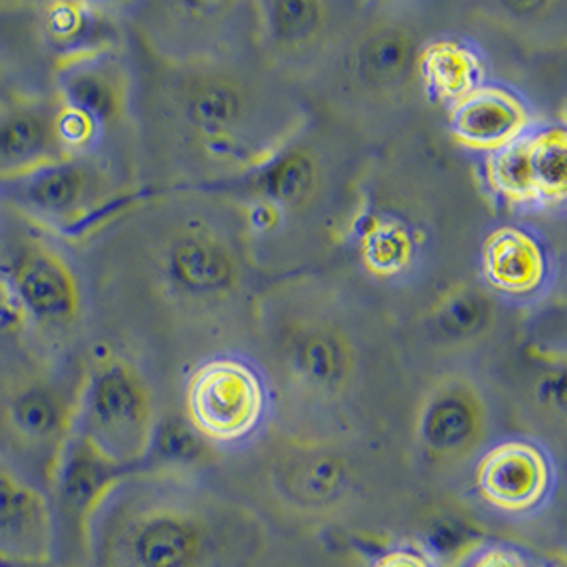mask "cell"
I'll list each match as a JSON object with an SVG mask.
<instances>
[{
    "label": "cell",
    "instance_id": "17",
    "mask_svg": "<svg viewBox=\"0 0 567 567\" xmlns=\"http://www.w3.org/2000/svg\"><path fill=\"white\" fill-rule=\"evenodd\" d=\"M78 388L69 391L60 383L37 379L16 389L4 404L2 416L9 436L39 464L45 483L60 449L73 432Z\"/></svg>",
    "mask_w": 567,
    "mask_h": 567
},
{
    "label": "cell",
    "instance_id": "16",
    "mask_svg": "<svg viewBox=\"0 0 567 567\" xmlns=\"http://www.w3.org/2000/svg\"><path fill=\"white\" fill-rule=\"evenodd\" d=\"M0 291L11 309L41 328H69L81 310L73 268L41 243L22 247L7 261Z\"/></svg>",
    "mask_w": 567,
    "mask_h": 567
},
{
    "label": "cell",
    "instance_id": "10",
    "mask_svg": "<svg viewBox=\"0 0 567 567\" xmlns=\"http://www.w3.org/2000/svg\"><path fill=\"white\" fill-rule=\"evenodd\" d=\"M106 203L101 173L85 157H62L0 181V205L66 236L85 230Z\"/></svg>",
    "mask_w": 567,
    "mask_h": 567
},
{
    "label": "cell",
    "instance_id": "28",
    "mask_svg": "<svg viewBox=\"0 0 567 567\" xmlns=\"http://www.w3.org/2000/svg\"><path fill=\"white\" fill-rule=\"evenodd\" d=\"M453 567H536V564L515 544L476 542L465 546Z\"/></svg>",
    "mask_w": 567,
    "mask_h": 567
},
{
    "label": "cell",
    "instance_id": "5",
    "mask_svg": "<svg viewBox=\"0 0 567 567\" xmlns=\"http://www.w3.org/2000/svg\"><path fill=\"white\" fill-rule=\"evenodd\" d=\"M155 270L177 305L198 312L233 305L247 285L245 256L236 243L198 217L175 224L159 240Z\"/></svg>",
    "mask_w": 567,
    "mask_h": 567
},
{
    "label": "cell",
    "instance_id": "14",
    "mask_svg": "<svg viewBox=\"0 0 567 567\" xmlns=\"http://www.w3.org/2000/svg\"><path fill=\"white\" fill-rule=\"evenodd\" d=\"M555 485L553 457L532 439L513 436L487 444L474 465L476 495L491 511L506 516L540 513Z\"/></svg>",
    "mask_w": 567,
    "mask_h": 567
},
{
    "label": "cell",
    "instance_id": "30",
    "mask_svg": "<svg viewBox=\"0 0 567 567\" xmlns=\"http://www.w3.org/2000/svg\"><path fill=\"white\" fill-rule=\"evenodd\" d=\"M258 564H259V561H258ZM258 564H256V566H254V567H258Z\"/></svg>",
    "mask_w": 567,
    "mask_h": 567
},
{
    "label": "cell",
    "instance_id": "7",
    "mask_svg": "<svg viewBox=\"0 0 567 567\" xmlns=\"http://www.w3.org/2000/svg\"><path fill=\"white\" fill-rule=\"evenodd\" d=\"M145 18V39L173 66L236 60L254 45L251 4L159 2Z\"/></svg>",
    "mask_w": 567,
    "mask_h": 567
},
{
    "label": "cell",
    "instance_id": "3",
    "mask_svg": "<svg viewBox=\"0 0 567 567\" xmlns=\"http://www.w3.org/2000/svg\"><path fill=\"white\" fill-rule=\"evenodd\" d=\"M154 391L122 355H103L81 377L73 432L124 470L145 464L157 427Z\"/></svg>",
    "mask_w": 567,
    "mask_h": 567
},
{
    "label": "cell",
    "instance_id": "11",
    "mask_svg": "<svg viewBox=\"0 0 567 567\" xmlns=\"http://www.w3.org/2000/svg\"><path fill=\"white\" fill-rule=\"evenodd\" d=\"M187 423L215 446L254 439L266 416V391L247 361L215 358L192 374L185 389Z\"/></svg>",
    "mask_w": 567,
    "mask_h": 567
},
{
    "label": "cell",
    "instance_id": "26",
    "mask_svg": "<svg viewBox=\"0 0 567 567\" xmlns=\"http://www.w3.org/2000/svg\"><path fill=\"white\" fill-rule=\"evenodd\" d=\"M432 321L449 340H474L495 323V302L478 285H453L436 300Z\"/></svg>",
    "mask_w": 567,
    "mask_h": 567
},
{
    "label": "cell",
    "instance_id": "24",
    "mask_svg": "<svg viewBox=\"0 0 567 567\" xmlns=\"http://www.w3.org/2000/svg\"><path fill=\"white\" fill-rule=\"evenodd\" d=\"M487 66L481 52L462 39L439 37L419 52V85L425 87L434 101L449 106L481 87Z\"/></svg>",
    "mask_w": 567,
    "mask_h": 567
},
{
    "label": "cell",
    "instance_id": "1",
    "mask_svg": "<svg viewBox=\"0 0 567 567\" xmlns=\"http://www.w3.org/2000/svg\"><path fill=\"white\" fill-rule=\"evenodd\" d=\"M268 527L247 504L189 472L126 474L90 520L85 567H254Z\"/></svg>",
    "mask_w": 567,
    "mask_h": 567
},
{
    "label": "cell",
    "instance_id": "9",
    "mask_svg": "<svg viewBox=\"0 0 567 567\" xmlns=\"http://www.w3.org/2000/svg\"><path fill=\"white\" fill-rule=\"evenodd\" d=\"M413 434L427 462L449 470L467 464L493 434L487 393L465 372L442 374L416 404Z\"/></svg>",
    "mask_w": 567,
    "mask_h": 567
},
{
    "label": "cell",
    "instance_id": "18",
    "mask_svg": "<svg viewBox=\"0 0 567 567\" xmlns=\"http://www.w3.org/2000/svg\"><path fill=\"white\" fill-rule=\"evenodd\" d=\"M53 559V520L45 491L0 462V561L43 567Z\"/></svg>",
    "mask_w": 567,
    "mask_h": 567
},
{
    "label": "cell",
    "instance_id": "19",
    "mask_svg": "<svg viewBox=\"0 0 567 567\" xmlns=\"http://www.w3.org/2000/svg\"><path fill=\"white\" fill-rule=\"evenodd\" d=\"M529 128H534L532 109L508 85L485 81L449 106V132L470 152L493 154Z\"/></svg>",
    "mask_w": 567,
    "mask_h": 567
},
{
    "label": "cell",
    "instance_id": "4",
    "mask_svg": "<svg viewBox=\"0 0 567 567\" xmlns=\"http://www.w3.org/2000/svg\"><path fill=\"white\" fill-rule=\"evenodd\" d=\"M264 483L272 504L300 523H338L360 499V474L330 440L284 436L266 455Z\"/></svg>",
    "mask_w": 567,
    "mask_h": 567
},
{
    "label": "cell",
    "instance_id": "2",
    "mask_svg": "<svg viewBox=\"0 0 567 567\" xmlns=\"http://www.w3.org/2000/svg\"><path fill=\"white\" fill-rule=\"evenodd\" d=\"M173 69L164 120L196 173H259L296 143L300 106L240 58Z\"/></svg>",
    "mask_w": 567,
    "mask_h": 567
},
{
    "label": "cell",
    "instance_id": "12",
    "mask_svg": "<svg viewBox=\"0 0 567 567\" xmlns=\"http://www.w3.org/2000/svg\"><path fill=\"white\" fill-rule=\"evenodd\" d=\"M421 48L411 24L383 16L353 27L336 58L349 92L365 103H398L419 83Z\"/></svg>",
    "mask_w": 567,
    "mask_h": 567
},
{
    "label": "cell",
    "instance_id": "29",
    "mask_svg": "<svg viewBox=\"0 0 567 567\" xmlns=\"http://www.w3.org/2000/svg\"><path fill=\"white\" fill-rule=\"evenodd\" d=\"M368 567H439L434 557L416 546H393L377 555Z\"/></svg>",
    "mask_w": 567,
    "mask_h": 567
},
{
    "label": "cell",
    "instance_id": "25",
    "mask_svg": "<svg viewBox=\"0 0 567 567\" xmlns=\"http://www.w3.org/2000/svg\"><path fill=\"white\" fill-rule=\"evenodd\" d=\"M321 157L309 147H289L261 173V198L266 205L284 213L302 215L319 205L326 189Z\"/></svg>",
    "mask_w": 567,
    "mask_h": 567
},
{
    "label": "cell",
    "instance_id": "20",
    "mask_svg": "<svg viewBox=\"0 0 567 567\" xmlns=\"http://www.w3.org/2000/svg\"><path fill=\"white\" fill-rule=\"evenodd\" d=\"M55 101L92 120L104 134L117 124L128 106V79L124 66L109 52L90 53L55 66Z\"/></svg>",
    "mask_w": 567,
    "mask_h": 567
},
{
    "label": "cell",
    "instance_id": "23",
    "mask_svg": "<svg viewBox=\"0 0 567 567\" xmlns=\"http://www.w3.org/2000/svg\"><path fill=\"white\" fill-rule=\"evenodd\" d=\"M39 32L55 58V66L81 55L109 52L115 34L104 11L87 2L45 4L39 18Z\"/></svg>",
    "mask_w": 567,
    "mask_h": 567
},
{
    "label": "cell",
    "instance_id": "22",
    "mask_svg": "<svg viewBox=\"0 0 567 567\" xmlns=\"http://www.w3.org/2000/svg\"><path fill=\"white\" fill-rule=\"evenodd\" d=\"M483 279L508 298H529L548 284L550 259L540 238L518 226H502L481 249Z\"/></svg>",
    "mask_w": 567,
    "mask_h": 567
},
{
    "label": "cell",
    "instance_id": "21",
    "mask_svg": "<svg viewBox=\"0 0 567 567\" xmlns=\"http://www.w3.org/2000/svg\"><path fill=\"white\" fill-rule=\"evenodd\" d=\"M55 106V99L0 104V181L64 157L53 128Z\"/></svg>",
    "mask_w": 567,
    "mask_h": 567
},
{
    "label": "cell",
    "instance_id": "13",
    "mask_svg": "<svg viewBox=\"0 0 567 567\" xmlns=\"http://www.w3.org/2000/svg\"><path fill=\"white\" fill-rule=\"evenodd\" d=\"M130 470L111 464L85 440L71 432L48 476L52 508L53 553L60 548L83 566L90 520Z\"/></svg>",
    "mask_w": 567,
    "mask_h": 567
},
{
    "label": "cell",
    "instance_id": "27",
    "mask_svg": "<svg viewBox=\"0 0 567 567\" xmlns=\"http://www.w3.org/2000/svg\"><path fill=\"white\" fill-rule=\"evenodd\" d=\"M413 243L406 234L393 224H374V230L365 234L363 256L374 272L391 275L398 272L400 266L411 258Z\"/></svg>",
    "mask_w": 567,
    "mask_h": 567
},
{
    "label": "cell",
    "instance_id": "6",
    "mask_svg": "<svg viewBox=\"0 0 567 567\" xmlns=\"http://www.w3.org/2000/svg\"><path fill=\"white\" fill-rule=\"evenodd\" d=\"M275 353L285 391L315 409L342 406L360 377L353 336L323 312L287 317Z\"/></svg>",
    "mask_w": 567,
    "mask_h": 567
},
{
    "label": "cell",
    "instance_id": "8",
    "mask_svg": "<svg viewBox=\"0 0 567 567\" xmlns=\"http://www.w3.org/2000/svg\"><path fill=\"white\" fill-rule=\"evenodd\" d=\"M254 45L275 69L309 71L340 52L355 27L351 4L319 0L251 2Z\"/></svg>",
    "mask_w": 567,
    "mask_h": 567
},
{
    "label": "cell",
    "instance_id": "15",
    "mask_svg": "<svg viewBox=\"0 0 567 567\" xmlns=\"http://www.w3.org/2000/svg\"><path fill=\"white\" fill-rule=\"evenodd\" d=\"M487 181L506 203L550 207L566 198L567 136L564 126L529 128L515 143L487 155Z\"/></svg>",
    "mask_w": 567,
    "mask_h": 567
}]
</instances>
